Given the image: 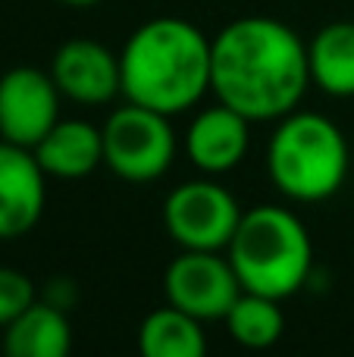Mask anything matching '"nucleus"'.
Listing matches in <instances>:
<instances>
[{
  "label": "nucleus",
  "mask_w": 354,
  "mask_h": 357,
  "mask_svg": "<svg viewBox=\"0 0 354 357\" xmlns=\"http://www.w3.org/2000/svg\"><path fill=\"white\" fill-rule=\"evenodd\" d=\"M138 357H207L204 323L163 304L138 326Z\"/></svg>",
  "instance_id": "nucleus-15"
},
{
  "label": "nucleus",
  "mask_w": 354,
  "mask_h": 357,
  "mask_svg": "<svg viewBox=\"0 0 354 357\" xmlns=\"http://www.w3.org/2000/svg\"><path fill=\"white\" fill-rule=\"evenodd\" d=\"M351 151L342 129L323 113L292 110L276 119L267 144V173L286 197L320 204L342 188Z\"/></svg>",
  "instance_id": "nucleus-4"
},
{
  "label": "nucleus",
  "mask_w": 354,
  "mask_h": 357,
  "mask_svg": "<svg viewBox=\"0 0 354 357\" xmlns=\"http://www.w3.org/2000/svg\"><path fill=\"white\" fill-rule=\"evenodd\" d=\"M311 85L330 98H354V22H330L307 41Z\"/></svg>",
  "instance_id": "nucleus-14"
},
{
  "label": "nucleus",
  "mask_w": 354,
  "mask_h": 357,
  "mask_svg": "<svg viewBox=\"0 0 354 357\" xmlns=\"http://www.w3.org/2000/svg\"><path fill=\"white\" fill-rule=\"evenodd\" d=\"M63 94L50 69L13 66L0 75V138L35 148L60 123Z\"/></svg>",
  "instance_id": "nucleus-8"
},
{
  "label": "nucleus",
  "mask_w": 354,
  "mask_h": 357,
  "mask_svg": "<svg viewBox=\"0 0 354 357\" xmlns=\"http://www.w3.org/2000/svg\"><path fill=\"white\" fill-rule=\"evenodd\" d=\"M226 257L245 291L270 295L276 301H286L305 289L314 270L311 232L298 213L279 204H257L245 210Z\"/></svg>",
  "instance_id": "nucleus-3"
},
{
  "label": "nucleus",
  "mask_w": 354,
  "mask_h": 357,
  "mask_svg": "<svg viewBox=\"0 0 354 357\" xmlns=\"http://www.w3.org/2000/svg\"><path fill=\"white\" fill-rule=\"evenodd\" d=\"M47 207V173L35 151L0 138V241L29 235Z\"/></svg>",
  "instance_id": "nucleus-10"
},
{
  "label": "nucleus",
  "mask_w": 354,
  "mask_h": 357,
  "mask_svg": "<svg viewBox=\"0 0 354 357\" xmlns=\"http://www.w3.org/2000/svg\"><path fill=\"white\" fill-rule=\"evenodd\" d=\"M311 88L307 44L273 16H242L210 38V91L251 123L298 110Z\"/></svg>",
  "instance_id": "nucleus-1"
},
{
  "label": "nucleus",
  "mask_w": 354,
  "mask_h": 357,
  "mask_svg": "<svg viewBox=\"0 0 354 357\" xmlns=\"http://www.w3.org/2000/svg\"><path fill=\"white\" fill-rule=\"evenodd\" d=\"M282 301L257 291H242L236 304L226 314V329L236 339V345L248 351H267L286 333V317H282Z\"/></svg>",
  "instance_id": "nucleus-16"
},
{
  "label": "nucleus",
  "mask_w": 354,
  "mask_h": 357,
  "mask_svg": "<svg viewBox=\"0 0 354 357\" xmlns=\"http://www.w3.org/2000/svg\"><path fill=\"white\" fill-rule=\"evenodd\" d=\"M50 75L63 100L79 107H104L123 94L119 54L94 38H69L50 60Z\"/></svg>",
  "instance_id": "nucleus-9"
},
{
  "label": "nucleus",
  "mask_w": 354,
  "mask_h": 357,
  "mask_svg": "<svg viewBox=\"0 0 354 357\" xmlns=\"http://www.w3.org/2000/svg\"><path fill=\"white\" fill-rule=\"evenodd\" d=\"M242 213L236 195L217 176L188 178L163 201V226L182 251H226Z\"/></svg>",
  "instance_id": "nucleus-6"
},
{
  "label": "nucleus",
  "mask_w": 354,
  "mask_h": 357,
  "mask_svg": "<svg viewBox=\"0 0 354 357\" xmlns=\"http://www.w3.org/2000/svg\"><path fill=\"white\" fill-rule=\"evenodd\" d=\"M60 3H66V6H94V3H100V0H60Z\"/></svg>",
  "instance_id": "nucleus-19"
},
{
  "label": "nucleus",
  "mask_w": 354,
  "mask_h": 357,
  "mask_svg": "<svg viewBox=\"0 0 354 357\" xmlns=\"http://www.w3.org/2000/svg\"><path fill=\"white\" fill-rule=\"evenodd\" d=\"M38 298L69 314V310H72V304L79 301V285H75V279L54 276V279H47V285H44V295H38Z\"/></svg>",
  "instance_id": "nucleus-18"
},
{
  "label": "nucleus",
  "mask_w": 354,
  "mask_h": 357,
  "mask_svg": "<svg viewBox=\"0 0 354 357\" xmlns=\"http://www.w3.org/2000/svg\"><path fill=\"white\" fill-rule=\"evenodd\" d=\"M72 323L69 314L38 298L22 317L3 326V357H69Z\"/></svg>",
  "instance_id": "nucleus-13"
},
{
  "label": "nucleus",
  "mask_w": 354,
  "mask_h": 357,
  "mask_svg": "<svg viewBox=\"0 0 354 357\" xmlns=\"http://www.w3.org/2000/svg\"><path fill=\"white\" fill-rule=\"evenodd\" d=\"M251 119L226 104L204 107L185 129L182 148L201 176H226L245 160L251 148Z\"/></svg>",
  "instance_id": "nucleus-11"
},
{
  "label": "nucleus",
  "mask_w": 354,
  "mask_h": 357,
  "mask_svg": "<svg viewBox=\"0 0 354 357\" xmlns=\"http://www.w3.org/2000/svg\"><path fill=\"white\" fill-rule=\"evenodd\" d=\"M242 291L226 251H179L163 273L167 304L201 323L226 320Z\"/></svg>",
  "instance_id": "nucleus-7"
},
{
  "label": "nucleus",
  "mask_w": 354,
  "mask_h": 357,
  "mask_svg": "<svg viewBox=\"0 0 354 357\" xmlns=\"http://www.w3.org/2000/svg\"><path fill=\"white\" fill-rule=\"evenodd\" d=\"M31 151L47 178L72 182L104 167V132L88 119H60Z\"/></svg>",
  "instance_id": "nucleus-12"
},
{
  "label": "nucleus",
  "mask_w": 354,
  "mask_h": 357,
  "mask_svg": "<svg viewBox=\"0 0 354 357\" xmlns=\"http://www.w3.org/2000/svg\"><path fill=\"white\" fill-rule=\"evenodd\" d=\"M123 98L163 116H179L210 91V38L179 16L141 22L119 50Z\"/></svg>",
  "instance_id": "nucleus-2"
},
{
  "label": "nucleus",
  "mask_w": 354,
  "mask_h": 357,
  "mask_svg": "<svg viewBox=\"0 0 354 357\" xmlns=\"http://www.w3.org/2000/svg\"><path fill=\"white\" fill-rule=\"evenodd\" d=\"M104 132V167L123 182H157L169 173L179 151L173 116L125 100L107 116Z\"/></svg>",
  "instance_id": "nucleus-5"
},
{
  "label": "nucleus",
  "mask_w": 354,
  "mask_h": 357,
  "mask_svg": "<svg viewBox=\"0 0 354 357\" xmlns=\"http://www.w3.org/2000/svg\"><path fill=\"white\" fill-rule=\"evenodd\" d=\"M38 301V289L22 270L0 266V329L10 326Z\"/></svg>",
  "instance_id": "nucleus-17"
}]
</instances>
